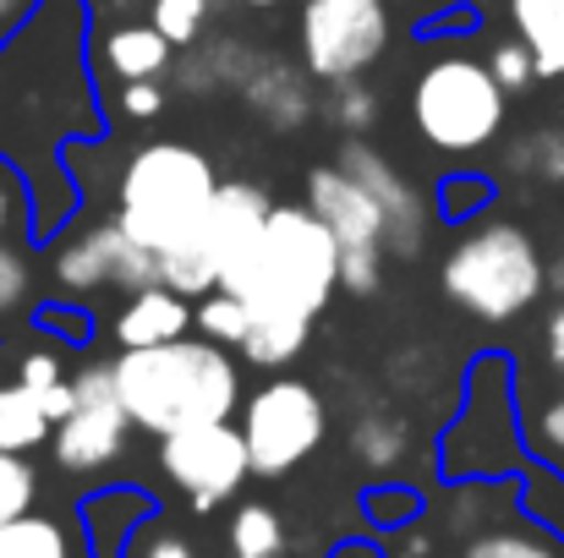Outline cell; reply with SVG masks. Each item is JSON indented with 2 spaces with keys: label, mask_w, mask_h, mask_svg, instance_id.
Masks as SVG:
<instances>
[{
  "label": "cell",
  "mask_w": 564,
  "mask_h": 558,
  "mask_svg": "<svg viewBox=\"0 0 564 558\" xmlns=\"http://www.w3.org/2000/svg\"><path fill=\"white\" fill-rule=\"evenodd\" d=\"M510 28L532 44L543 77H564V0H510Z\"/></svg>",
  "instance_id": "21"
},
{
  "label": "cell",
  "mask_w": 564,
  "mask_h": 558,
  "mask_svg": "<svg viewBox=\"0 0 564 558\" xmlns=\"http://www.w3.org/2000/svg\"><path fill=\"white\" fill-rule=\"evenodd\" d=\"M488 197H494V186L482 182V176H449V182L438 186V197H433V214L444 225H466V219H477L488 208Z\"/></svg>",
  "instance_id": "34"
},
{
  "label": "cell",
  "mask_w": 564,
  "mask_h": 558,
  "mask_svg": "<svg viewBox=\"0 0 564 558\" xmlns=\"http://www.w3.org/2000/svg\"><path fill=\"white\" fill-rule=\"evenodd\" d=\"M219 291L241 296L252 318L318 324L340 285V241L307 203H274L258 247L219 274Z\"/></svg>",
  "instance_id": "1"
},
{
  "label": "cell",
  "mask_w": 564,
  "mask_h": 558,
  "mask_svg": "<svg viewBox=\"0 0 564 558\" xmlns=\"http://www.w3.org/2000/svg\"><path fill=\"white\" fill-rule=\"evenodd\" d=\"M549 258L538 247V236L510 219L482 208L477 219H466L449 241V252L438 258V291L449 307H460L477 324H516L527 318L543 291H549Z\"/></svg>",
  "instance_id": "3"
},
{
  "label": "cell",
  "mask_w": 564,
  "mask_h": 558,
  "mask_svg": "<svg viewBox=\"0 0 564 558\" xmlns=\"http://www.w3.org/2000/svg\"><path fill=\"white\" fill-rule=\"evenodd\" d=\"M389 558H433V537L411 521V526H394L389 532V548H383Z\"/></svg>",
  "instance_id": "41"
},
{
  "label": "cell",
  "mask_w": 564,
  "mask_h": 558,
  "mask_svg": "<svg viewBox=\"0 0 564 558\" xmlns=\"http://www.w3.org/2000/svg\"><path fill=\"white\" fill-rule=\"evenodd\" d=\"M28 291H33V269H28V252H22V241L11 247H0V318H11L22 302H28Z\"/></svg>",
  "instance_id": "37"
},
{
  "label": "cell",
  "mask_w": 564,
  "mask_h": 558,
  "mask_svg": "<svg viewBox=\"0 0 564 558\" xmlns=\"http://www.w3.org/2000/svg\"><path fill=\"white\" fill-rule=\"evenodd\" d=\"M33 6H39V0H0V44L33 17Z\"/></svg>",
  "instance_id": "44"
},
{
  "label": "cell",
  "mask_w": 564,
  "mask_h": 558,
  "mask_svg": "<svg viewBox=\"0 0 564 558\" xmlns=\"http://www.w3.org/2000/svg\"><path fill=\"white\" fill-rule=\"evenodd\" d=\"M149 22H154L176 50H192V44L203 39V28H208V0H154Z\"/></svg>",
  "instance_id": "33"
},
{
  "label": "cell",
  "mask_w": 564,
  "mask_h": 558,
  "mask_svg": "<svg viewBox=\"0 0 564 558\" xmlns=\"http://www.w3.org/2000/svg\"><path fill=\"white\" fill-rule=\"evenodd\" d=\"M362 510H368L373 526L394 532V526H411V521L422 515V493L405 488V482H389V488H373V493L362 499Z\"/></svg>",
  "instance_id": "35"
},
{
  "label": "cell",
  "mask_w": 564,
  "mask_h": 558,
  "mask_svg": "<svg viewBox=\"0 0 564 558\" xmlns=\"http://www.w3.org/2000/svg\"><path fill=\"white\" fill-rule=\"evenodd\" d=\"M214 197H219L214 160L182 138H154L132 149L116 176V219L132 241L165 258V252L203 241Z\"/></svg>",
  "instance_id": "4"
},
{
  "label": "cell",
  "mask_w": 564,
  "mask_h": 558,
  "mask_svg": "<svg viewBox=\"0 0 564 558\" xmlns=\"http://www.w3.org/2000/svg\"><path fill=\"white\" fill-rule=\"evenodd\" d=\"M329 558H389V554H383L378 543H362V537H351V543H340V548H335Z\"/></svg>",
  "instance_id": "45"
},
{
  "label": "cell",
  "mask_w": 564,
  "mask_h": 558,
  "mask_svg": "<svg viewBox=\"0 0 564 558\" xmlns=\"http://www.w3.org/2000/svg\"><path fill=\"white\" fill-rule=\"evenodd\" d=\"M488 66H494V77H499V88L516 99V94H532L538 83H543V66H538V55H532V44L521 39V33H510V39H494L488 44Z\"/></svg>",
  "instance_id": "29"
},
{
  "label": "cell",
  "mask_w": 564,
  "mask_h": 558,
  "mask_svg": "<svg viewBox=\"0 0 564 558\" xmlns=\"http://www.w3.org/2000/svg\"><path fill=\"white\" fill-rule=\"evenodd\" d=\"M307 335H313V324H296V318H252V329L241 340V357L263 372L291 368L307 351Z\"/></svg>",
  "instance_id": "23"
},
{
  "label": "cell",
  "mask_w": 564,
  "mask_h": 558,
  "mask_svg": "<svg viewBox=\"0 0 564 558\" xmlns=\"http://www.w3.org/2000/svg\"><path fill=\"white\" fill-rule=\"evenodd\" d=\"M160 110H165V88H160L154 77L121 83V116H127V121H154Z\"/></svg>",
  "instance_id": "40"
},
{
  "label": "cell",
  "mask_w": 564,
  "mask_h": 558,
  "mask_svg": "<svg viewBox=\"0 0 564 558\" xmlns=\"http://www.w3.org/2000/svg\"><path fill=\"white\" fill-rule=\"evenodd\" d=\"M176 44L154 28V22H121L99 39V61L121 77V83H143V77H160L171 66Z\"/></svg>",
  "instance_id": "18"
},
{
  "label": "cell",
  "mask_w": 564,
  "mask_h": 558,
  "mask_svg": "<svg viewBox=\"0 0 564 558\" xmlns=\"http://www.w3.org/2000/svg\"><path fill=\"white\" fill-rule=\"evenodd\" d=\"M329 121L346 132V138H368L378 127V94L351 77V83H329Z\"/></svg>",
  "instance_id": "30"
},
{
  "label": "cell",
  "mask_w": 564,
  "mask_h": 558,
  "mask_svg": "<svg viewBox=\"0 0 564 558\" xmlns=\"http://www.w3.org/2000/svg\"><path fill=\"white\" fill-rule=\"evenodd\" d=\"M411 455V427L389 411H368L351 422V460L368 471V477H394Z\"/></svg>",
  "instance_id": "19"
},
{
  "label": "cell",
  "mask_w": 564,
  "mask_h": 558,
  "mask_svg": "<svg viewBox=\"0 0 564 558\" xmlns=\"http://www.w3.org/2000/svg\"><path fill=\"white\" fill-rule=\"evenodd\" d=\"M313 72L307 66H285V61H252L247 72H236L241 99L274 127V132H296L313 116Z\"/></svg>",
  "instance_id": "15"
},
{
  "label": "cell",
  "mask_w": 564,
  "mask_h": 558,
  "mask_svg": "<svg viewBox=\"0 0 564 558\" xmlns=\"http://www.w3.org/2000/svg\"><path fill=\"white\" fill-rule=\"evenodd\" d=\"M269 214H274V197L258 182H219V197H214L208 225H203V247H208V258L219 263V274L258 247Z\"/></svg>",
  "instance_id": "14"
},
{
  "label": "cell",
  "mask_w": 564,
  "mask_h": 558,
  "mask_svg": "<svg viewBox=\"0 0 564 558\" xmlns=\"http://www.w3.org/2000/svg\"><path fill=\"white\" fill-rule=\"evenodd\" d=\"M505 110L510 94L499 88L488 55H466V50L433 55L411 83V127L427 149L449 160L494 149L505 132Z\"/></svg>",
  "instance_id": "5"
},
{
  "label": "cell",
  "mask_w": 564,
  "mask_h": 558,
  "mask_svg": "<svg viewBox=\"0 0 564 558\" xmlns=\"http://www.w3.org/2000/svg\"><path fill=\"white\" fill-rule=\"evenodd\" d=\"M241 6H258V11H274V6H291V0H241Z\"/></svg>",
  "instance_id": "46"
},
{
  "label": "cell",
  "mask_w": 564,
  "mask_h": 558,
  "mask_svg": "<svg viewBox=\"0 0 564 558\" xmlns=\"http://www.w3.org/2000/svg\"><path fill=\"white\" fill-rule=\"evenodd\" d=\"M72 389H77V405L66 422H55V466L61 471H77V477H94V471H110L121 455H127V438H132V411L116 389V368L110 362H88V368L72 372Z\"/></svg>",
  "instance_id": "10"
},
{
  "label": "cell",
  "mask_w": 564,
  "mask_h": 558,
  "mask_svg": "<svg viewBox=\"0 0 564 558\" xmlns=\"http://www.w3.org/2000/svg\"><path fill=\"white\" fill-rule=\"evenodd\" d=\"M329 433V405L302 378H269L241 400V438L252 455V477H291L318 455Z\"/></svg>",
  "instance_id": "7"
},
{
  "label": "cell",
  "mask_w": 564,
  "mask_h": 558,
  "mask_svg": "<svg viewBox=\"0 0 564 558\" xmlns=\"http://www.w3.org/2000/svg\"><path fill=\"white\" fill-rule=\"evenodd\" d=\"M340 165L368 186L373 203L383 208V225H389V258H400V263L422 258V252H427V236H433V225H438V214H433V203L422 197V186L411 182L389 154H378L368 138H351V143L340 149Z\"/></svg>",
  "instance_id": "13"
},
{
  "label": "cell",
  "mask_w": 564,
  "mask_h": 558,
  "mask_svg": "<svg viewBox=\"0 0 564 558\" xmlns=\"http://www.w3.org/2000/svg\"><path fill=\"white\" fill-rule=\"evenodd\" d=\"M160 280H165L171 291L192 296V302H203L208 291H219V263L208 258L203 241H192L182 252H165V258H160Z\"/></svg>",
  "instance_id": "28"
},
{
  "label": "cell",
  "mask_w": 564,
  "mask_h": 558,
  "mask_svg": "<svg viewBox=\"0 0 564 558\" xmlns=\"http://www.w3.org/2000/svg\"><path fill=\"white\" fill-rule=\"evenodd\" d=\"M510 471H527V460H521V422H516L510 368L499 357H488L471 372V394H466L460 422L444 433V477L499 482Z\"/></svg>",
  "instance_id": "6"
},
{
  "label": "cell",
  "mask_w": 564,
  "mask_h": 558,
  "mask_svg": "<svg viewBox=\"0 0 564 558\" xmlns=\"http://www.w3.org/2000/svg\"><path fill=\"white\" fill-rule=\"evenodd\" d=\"M116 389L132 411V422L154 438L203 427V422H230L241 411V368L230 346L214 340H165V346H132L116 362Z\"/></svg>",
  "instance_id": "2"
},
{
  "label": "cell",
  "mask_w": 564,
  "mask_h": 558,
  "mask_svg": "<svg viewBox=\"0 0 564 558\" xmlns=\"http://www.w3.org/2000/svg\"><path fill=\"white\" fill-rule=\"evenodd\" d=\"M247 329H252V307H247L241 296H230V291H208V296L197 302V335H203V340L241 351Z\"/></svg>",
  "instance_id": "27"
},
{
  "label": "cell",
  "mask_w": 564,
  "mask_h": 558,
  "mask_svg": "<svg viewBox=\"0 0 564 558\" xmlns=\"http://www.w3.org/2000/svg\"><path fill=\"white\" fill-rule=\"evenodd\" d=\"M0 558H99L94 537H83V526L72 515H17L0 526Z\"/></svg>",
  "instance_id": "17"
},
{
  "label": "cell",
  "mask_w": 564,
  "mask_h": 558,
  "mask_svg": "<svg viewBox=\"0 0 564 558\" xmlns=\"http://www.w3.org/2000/svg\"><path fill=\"white\" fill-rule=\"evenodd\" d=\"M510 171L538 186H564V132L560 127H538L510 149Z\"/></svg>",
  "instance_id": "26"
},
{
  "label": "cell",
  "mask_w": 564,
  "mask_h": 558,
  "mask_svg": "<svg viewBox=\"0 0 564 558\" xmlns=\"http://www.w3.org/2000/svg\"><path fill=\"white\" fill-rule=\"evenodd\" d=\"M527 444H532L538 460H549V466H560L564 471V394L560 400H549V405L527 422Z\"/></svg>",
  "instance_id": "36"
},
{
  "label": "cell",
  "mask_w": 564,
  "mask_h": 558,
  "mask_svg": "<svg viewBox=\"0 0 564 558\" xmlns=\"http://www.w3.org/2000/svg\"><path fill=\"white\" fill-rule=\"evenodd\" d=\"M50 274L61 291L72 296H94L99 285H116V291H149V285H165L160 280V252H149L143 241H132L121 230V219H94L83 230H72L66 241H55L50 252Z\"/></svg>",
  "instance_id": "12"
},
{
  "label": "cell",
  "mask_w": 564,
  "mask_h": 558,
  "mask_svg": "<svg viewBox=\"0 0 564 558\" xmlns=\"http://www.w3.org/2000/svg\"><path fill=\"white\" fill-rule=\"evenodd\" d=\"M187 329H197V307L192 296L171 291V285H149V291H132L116 313V346L132 351V346H165V340H182Z\"/></svg>",
  "instance_id": "16"
},
{
  "label": "cell",
  "mask_w": 564,
  "mask_h": 558,
  "mask_svg": "<svg viewBox=\"0 0 564 558\" xmlns=\"http://www.w3.org/2000/svg\"><path fill=\"white\" fill-rule=\"evenodd\" d=\"M160 471L171 477L176 493H187V504L197 515L219 510L252 477V455H247L241 422H203V427L165 433L160 438Z\"/></svg>",
  "instance_id": "11"
},
{
  "label": "cell",
  "mask_w": 564,
  "mask_h": 558,
  "mask_svg": "<svg viewBox=\"0 0 564 558\" xmlns=\"http://www.w3.org/2000/svg\"><path fill=\"white\" fill-rule=\"evenodd\" d=\"M11 236L39 241V203H33V182L22 176V165L0 154V247Z\"/></svg>",
  "instance_id": "25"
},
{
  "label": "cell",
  "mask_w": 564,
  "mask_h": 558,
  "mask_svg": "<svg viewBox=\"0 0 564 558\" xmlns=\"http://www.w3.org/2000/svg\"><path fill=\"white\" fill-rule=\"evenodd\" d=\"M17 378H22L33 394H50V389H61L72 372L61 368V357H55V351H28V357L17 362Z\"/></svg>",
  "instance_id": "39"
},
{
  "label": "cell",
  "mask_w": 564,
  "mask_h": 558,
  "mask_svg": "<svg viewBox=\"0 0 564 558\" xmlns=\"http://www.w3.org/2000/svg\"><path fill=\"white\" fill-rule=\"evenodd\" d=\"M121 558H197V548H192L187 537L165 532V526H160V532H143V526H138Z\"/></svg>",
  "instance_id": "38"
},
{
  "label": "cell",
  "mask_w": 564,
  "mask_h": 558,
  "mask_svg": "<svg viewBox=\"0 0 564 558\" xmlns=\"http://www.w3.org/2000/svg\"><path fill=\"white\" fill-rule=\"evenodd\" d=\"M460 558H564L549 532H477Z\"/></svg>",
  "instance_id": "31"
},
{
  "label": "cell",
  "mask_w": 564,
  "mask_h": 558,
  "mask_svg": "<svg viewBox=\"0 0 564 558\" xmlns=\"http://www.w3.org/2000/svg\"><path fill=\"white\" fill-rule=\"evenodd\" d=\"M44 329H55V335H61V340H72V346H83V340H88L83 313H66V307H50V313H44Z\"/></svg>",
  "instance_id": "43"
},
{
  "label": "cell",
  "mask_w": 564,
  "mask_h": 558,
  "mask_svg": "<svg viewBox=\"0 0 564 558\" xmlns=\"http://www.w3.org/2000/svg\"><path fill=\"white\" fill-rule=\"evenodd\" d=\"M33 499H39V471L28 466V455L0 449V526L17 521V515H28Z\"/></svg>",
  "instance_id": "32"
},
{
  "label": "cell",
  "mask_w": 564,
  "mask_h": 558,
  "mask_svg": "<svg viewBox=\"0 0 564 558\" xmlns=\"http://www.w3.org/2000/svg\"><path fill=\"white\" fill-rule=\"evenodd\" d=\"M543 357H549L554 372H564V296L549 307V318H543Z\"/></svg>",
  "instance_id": "42"
},
{
  "label": "cell",
  "mask_w": 564,
  "mask_h": 558,
  "mask_svg": "<svg viewBox=\"0 0 564 558\" xmlns=\"http://www.w3.org/2000/svg\"><path fill=\"white\" fill-rule=\"evenodd\" d=\"M55 438V416L44 411V400L17 378V383H6L0 389V449H11V455H28V449H39V444H50Z\"/></svg>",
  "instance_id": "20"
},
{
  "label": "cell",
  "mask_w": 564,
  "mask_h": 558,
  "mask_svg": "<svg viewBox=\"0 0 564 558\" xmlns=\"http://www.w3.org/2000/svg\"><path fill=\"white\" fill-rule=\"evenodd\" d=\"M225 548L230 558H285L291 554V532H285V515L274 504H241L230 515V532H225Z\"/></svg>",
  "instance_id": "22"
},
{
  "label": "cell",
  "mask_w": 564,
  "mask_h": 558,
  "mask_svg": "<svg viewBox=\"0 0 564 558\" xmlns=\"http://www.w3.org/2000/svg\"><path fill=\"white\" fill-rule=\"evenodd\" d=\"M521 510L527 521H538V532H549L554 543H564V471L549 460H532L521 471Z\"/></svg>",
  "instance_id": "24"
},
{
  "label": "cell",
  "mask_w": 564,
  "mask_h": 558,
  "mask_svg": "<svg viewBox=\"0 0 564 558\" xmlns=\"http://www.w3.org/2000/svg\"><path fill=\"white\" fill-rule=\"evenodd\" d=\"M302 203L340 241V285L351 296H373L383 285V263H389V225H383V208L373 203V192L335 160V165L307 171V197Z\"/></svg>",
  "instance_id": "9"
},
{
  "label": "cell",
  "mask_w": 564,
  "mask_h": 558,
  "mask_svg": "<svg viewBox=\"0 0 564 558\" xmlns=\"http://www.w3.org/2000/svg\"><path fill=\"white\" fill-rule=\"evenodd\" d=\"M394 39L389 0H302L296 11V50L302 66L329 88L368 77Z\"/></svg>",
  "instance_id": "8"
}]
</instances>
